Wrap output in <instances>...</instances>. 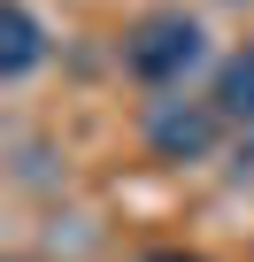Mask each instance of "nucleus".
<instances>
[{
	"label": "nucleus",
	"mask_w": 254,
	"mask_h": 262,
	"mask_svg": "<svg viewBox=\"0 0 254 262\" xmlns=\"http://www.w3.org/2000/svg\"><path fill=\"white\" fill-rule=\"evenodd\" d=\"M8 262H24V254H8Z\"/></svg>",
	"instance_id": "obj_6"
},
{
	"label": "nucleus",
	"mask_w": 254,
	"mask_h": 262,
	"mask_svg": "<svg viewBox=\"0 0 254 262\" xmlns=\"http://www.w3.org/2000/svg\"><path fill=\"white\" fill-rule=\"evenodd\" d=\"M200 54H208V24L185 16V8H147L123 31V70L139 85H154V93L185 85V70H200Z\"/></svg>",
	"instance_id": "obj_1"
},
{
	"label": "nucleus",
	"mask_w": 254,
	"mask_h": 262,
	"mask_svg": "<svg viewBox=\"0 0 254 262\" xmlns=\"http://www.w3.org/2000/svg\"><path fill=\"white\" fill-rule=\"evenodd\" d=\"M139 262H208V254H193V247H154V254H139Z\"/></svg>",
	"instance_id": "obj_5"
},
{
	"label": "nucleus",
	"mask_w": 254,
	"mask_h": 262,
	"mask_svg": "<svg viewBox=\"0 0 254 262\" xmlns=\"http://www.w3.org/2000/svg\"><path fill=\"white\" fill-rule=\"evenodd\" d=\"M39 62H47V24L24 8V0H8V8H0V77L24 85Z\"/></svg>",
	"instance_id": "obj_3"
},
{
	"label": "nucleus",
	"mask_w": 254,
	"mask_h": 262,
	"mask_svg": "<svg viewBox=\"0 0 254 262\" xmlns=\"http://www.w3.org/2000/svg\"><path fill=\"white\" fill-rule=\"evenodd\" d=\"M147 155L154 162H208L223 139V116L216 100H147Z\"/></svg>",
	"instance_id": "obj_2"
},
{
	"label": "nucleus",
	"mask_w": 254,
	"mask_h": 262,
	"mask_svg": "<svg viewBox=\"0 0 254 262\" xmlns=\"http://www.w3.org/2000/svg\"><path fill=\"white\" fill-rule=\"evenodd\" d=\"M208 100H216V116H223V123H254V47H231V54L216 62Z\"/></svg>",
	"instance_id": "obj_4"
}]
</instances>
